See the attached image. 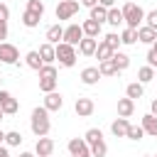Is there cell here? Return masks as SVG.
<instances>
[{
  "label": "cell",
  "mask_w": 157,
  "mask_h": 157,
  "mask_svg": "<svg viewBox=\"0 0 157 157\" xmlns=\"http://www.w3.org/2000/svg\"><path fill=\"white\" fill-rule=\"evenodd\" d=\"M32 132L37 135V137H47V132H49V128H52V123H49V110L42 105V108H34L32 110Z\"/></svg>",
  "instance_id": "6da1fadb"
},
{
  "label": "cell",
  "mask_w": 157,
  "mask_h": 157,
  "mask_svg": "<svg viewBox=\"0 0 157 157\" xmlns=\"http://www.w3.org/2000/svg\"><path fill=\"white\" fill-rule=\"evenodd\" d=\"M123 20H125V25H128L130 29H137V25L145 20V12H142L140 5H135V2H125V5H123Z\"/></svg>",
  "instance_id": "7a4b0ae2"
},
{
  "label": "cell",
  "mask_w": 157,
  "mask_h": 157,
  "mask_svg": "<svg viewBox=\"0 0 157 157\" xmlns=\"http://www.w3.org/2000/svg\"><path fill=\"white\" fill-rule=\"evenodd\" d=\"M54 88H56V69L52 64H44L39 69V91L52 93Z\"/></svg>",
  "instance_id": "3957f363"
},
{
  "label": "cell",
  "mask_w": 157,
  "mask_h": 157,
  "mask_svg": "<svg viewBox=\"0 0 157 157\" xmlns=\"http://www.w3.org/2000/svg\"><path fill=\"white\" fill-rule=\"evenodd\" d=\"M56 59H59L61 66H74L76 64V49L66 42H59L56 44Z\"/></svg>",
  "instance_id": "277c9868"
},
{
  "label": "cell",
  "mask_w": 157,
  "mask_h": 157,
  "mask_svg": "<svg viewBox=\"0 0 157 157\" xmlns=\"http://www.w3.org/2000/svg\"><path fill=\"white\" fill-rule=\"evenodd\" d=\"M78 12V2L76 0H61L56 5V20H69Z\"/></svg>",
  "instance_id": "5b68a950"
},
{
  "label": "cell",
  "mask_w": 157,
  "mask_h": 157,
  "mask_svg": "<svg viewBox=\"0 0 157 157\" xmlns=\"http://www.w3.org/2000/svg\"><path fill=\"white\" fill-rule=\"evenodd\" d=\"M83 37H86V34H83L81 25H69V27L64 29V42H66V44H71V47L81 44V39H83Z\"/></svg>",
  "instance_id": "8992f818"
},
{
  "label": "cell",
  "mask_w": 157,
  "mask_h": 157,
  "mask_svg": "<svg viewBox=\"0 0 157 157\" xmlns=\"http://www.w3.org/2000/svg\"><path fill=\"white\" fill-rule=\"evenodd\" d=\"M20 59V52H17V47L15 44H7V42H2L0 44V61L2 64H15Z\"/></svg>",
  "instance_id": "52a82bcc"
},
{
  "label": "cell",
  "mask_w": 157,
  "mask_h": 157,
  "mask_svg": "<svg viewBox=\"0 0 157 157\" xmlns=\"http://www.w3.org/2000/svg\"><path fill=\"white\" fill-rule=\"evenodd\" d=\"M69 152L71 157H91V147L86 145V140H78V137L69 140Z\"/></svg>",
  "instance_id": "ba28073f"
},
{
  "label": "cell",
  "mask_w": 157,
  "mask_h": 157,
  "mask_svg": "<svg viewBox=\"0 0 157 157\" xmlns=\"http://www.w3.org/2000/svg\"><path fill=\"white\" fill-rule=\"evenodd\" d=\"M0 108L5 110V115H15L17 113V101L12 98V93H7V91H0Z\"/></svg>",
  "instance_id": "9c48e42d"
},
{
  "label": "cell",
  "mask_w": 157,
  "mask_h": 157,
  "mask_svg": "<svg viewBox=\"0 0 157 157\" xmlns=\"http://www.w3.org/2000/svg\"><path fill=\"white\" fill-rule=\"evenodd\" d=\"M93 101L91 98H76V103H74V110H76V115L78 118H88L91 113H93Z\"/></svg>",
  "instance_id": "30bf717a"
},
{
  "label": "cell",
  "mask_w": 157,
  "mask_h": 157,
  "mask_svg": "<svg viewBox=\"0 0 157 157\" xmlns=\"http://www.w3.org/2000/svg\"><path fill=\"white\" fill-rule=\"evenodd\" d=\"M34 152H37L39 157H52V152H54V140H49V137H39Z\"/></svg>",
  "instance_id": "8fae6325"
},
{
  "label": "cell",
  "mask_w": 157,
  "mask_h": 157,
  "mask_svg": "<svg viewBox=\"0 0 157 157\" xmlns=\"http://www.w3.org/2000/svg\"><path fill=\"white\" fill-rule=\"evenodd\" d=\"M137 42H145V44L152 47V44L157 42V32H155L152 27H147V25H145V27H137Z\"/></svg>",
  "instance_id": "7c38bea8"
},
{
  "label": "cell",
  "mask_w": 157,
  "mask_h": 157,
  "mask_svg": "<svg viewBox=\"0 0 157 157\" xmlns=\"http://www.w3.org/2000/svg\"><path fill=\"white\" fill-rule=\"evenodd\" d=\"M98 78H101V71H98V66H86V69L81 71V81H83L86 86H93V83H98Z\"/></svg>",
  "instance_id": "4fadbf2b"
},
{
  "label": "cell",
  "mask_w": 157,
  "mask_h": 157,
  "mask_svg": "<svg viewBox=\"0 0 157 157\" xmlns=\"http://www.w3.org/2000/svg\"><path fill=\"white\" fill-rule=\"evenodd\" d=\"M61 105H64V98H61V93L52 91V93H47V96H44V108H47V110H59Z\"/></svg>",
  "instance_id": "5bb4252c"
},
{
  "label": "cell",
  "mask_w": 157,
  "mask_h": 157,
  "mask_svg": "<svg viewBox=\"0 0 157 157\" xmlns=\"http://www.w3.org/2000/svg\"><path fill=\"white\" fill-rule=\"evenodd\" d=\"M39 56H42V61H44V64L56 61V47H54V44H49V42H44V44L39 47Z\"/></svg>",
  "instance_id": "9a60e30c"
},
{
  "label": "cell",
  "mask_w": 157,
  "mask_h": 157,
  "mask_svg": "<svg viewBox=\"0 0 157 157\" xmlns=\"http://www.w3.org/2000/svg\"><path fill=\"white\" fill-rule=\"evenodd\" d=\"M135 110V101L132 98H120L118 101V118H130Z\"/></svg>",
  "instance_id": "2e32d148"
},
{
  "label": "cell",
  "mask_w": 157,
  "mask_h": 157,
  "mask_svg": "<svg viewBox=\"0 0 157 157\" xmlns=\"http://www.w3.org/2000/svg\"><path fill=\"white\" fill-rule=\"evenodd\" d=\"M110 130H113V135H115V137H128V130H130L128 118H118V120H113Z\"/></svg>",
  "instance_id": "e0dca14e"
},
{
  "label": "cell",
  "mask_w": 157,
  "mask_h": 157,
  "mask_svg": "<svg viewBox=\"0 0 157 157\" xmlns=\"http://www.w3.org/2000/svg\"><path fill=\"white\" fill-rule=\"evenodd\" d=\"M96 49H98V39H91V37H83V39H81V44H78V52H81L83 56L96 54Z\"/></svg>",
  "instance_id": "ac0fdd59"
},
{
  "label": "cell",
  "mask_w": 157,
  "mask_h": 157,
  "mask_svg": "<svg viewBox=\"0 0 157 157\" xmlns=\"http://www.w3.org/2000/svg\"><path fill=\"white\" fill-rule=\"evenodd\" d=\"M81 29H83V34H86V37H91V39H96V37L101 34V25H98L96 20H91V17L81 25Z\"/></svg>",
  "instance_id": "d6986e66"
},
{
  "label": "cell",
  "mask_w": 157,
  "mask_h": 157,
  "mask_svg": "<svg viewBox=\"0 0 157 157\" xmlns=\"http://www.w3.org/2000/svg\"><path fill=\"white\" fill-rule=\"evenodd\" d=\"M142 130H145L147 135H152V137H157V118H155L152 113H147V115H142Z\"/></svg>",
  "instance_id": "ffe728a7"
},
{
  "label": "cell",
  "mask_w": 157,
  "mask_h": 157,
  "mask_svg": "<svg viewBox=\"0 0 157 157\" xmlns=\"http://www.w3.org/2000/svg\"><path fill=\"white\" fill-rule=\"evenodd\" d=\"M59 39H64V27L61 25H52L47 29V42L49 44H59Z\"/></svg>",
  "instance_id": "44dd1931"
},
{
  "label": "cell",
  "mask_w": 157,
  "mask_h": 157,
  "mask_svg": "<svg viewBox=\"0 0 157 157\" xmlns=\"http://www.w3.org/2000/svg\"><path fill=\"white\" fill-rule=\"evenodd\" d=\"M98 71H101V76H115L118 74V66H115L113 59H105V61L98 64Z\"/></svg>",
  "instance_id": "7402d4cb"
},
{
  "label": "cell",
  "mask_w": 157,
  "mask_h": 157,
  "mask_svg": "<svg viewBox=\"0 0 157 157\" xmlns=\"http://www.w3.org/2000/svg\"><path fill=\"white\" fill-rule=\"evenodd\" d=\"M25 61H27V66H29V69H34V71H39V69L44 66V61H42L39 52H29V54L25 56Z\"/></svg>",
  "instance_id": "603a6c76"
},
{
  "label": "cell",
  "mask_w": 157,
  "mask_h": 157,
  "mask_svg": "<svg viewBox=\"0 0 157 157\" xmlns=\"http://www.w3.org/2000/svg\"><path fill=\"white\" fill-rule=\"evenodd\" d=\"M91 20H96L98 25H101V22H105V20H108V7H103V5L91 7Z\"/></svg>",
  "instance_id": "cb8c5ba5"
},
{
  "label": "cell",
  "mask_w": 157,
  "mask_h": 157,
  "mask_svg": "<svg viewBox=\"0 0 157 157\" xmlns=\"http://www.w3.org/2000/svg\"><path fill=\"white\" fill-rule=\"evenodd\" d=\"M108 25H113V27H118V25H123L125 20H123V10H115V7H110L108 10V20H105Z\"/></svg>",
  "instance_id": "d4e9b609"
},
{
  "label": "cell",
  "mask_w": 157,
  "mask_h": 157,
  "mask_svg": "<svg viewBox=\"0 0 157 157\" xmlns=\"http://www.w3.org/2000/svg\"><path fill=\"white\" fill-rule=\"evenodd\" d=\"M115 52L105 44V42H98V49H96V56H98V61H105V59H110Z\"/></svg>",
  "instance_id": "484cf974"
},
{
  "label": "cell",
  "mask_w": 157,
  "mask_h": 157,
  "mask_svg": "<svg viewBox=\"0 0 157 157\" xmlns=\"http://www.w3.org/2000/svg\"><path fill=\"white\" fill-rule=\"evenodd\" d=\"M110 59L115 61L118 71H123V69H128V66H130V56H128V54H123V52H115V54H113Z\"/></svg>",
  "instance_id": "4316f807"
},
{
  "label": "cell",
  "mask_w": 157,
  "mask_h": 157,
  "mask_svg": "<svg viewBox=\"0 0 157 157\" xmlns=\"http://www.w3.org/2000/svg\"><path fill=\"white\" fill-rule=\"evenodd\" d=\"M125 96L128 98H142V83L140 81H135V83H128V88H125Z\"/></svg>",
  "instance_id": "83f0119b"
},
{
  "label": "cell",
  "mask_w": 157,
  "mask_h": 157,
  "mask_svg": "<svg viewBox=\"0 0 157 157\" xmlns=\"http://www.w3.org/2000/svg\"><path fill=\"white\" fill-rule=\"evenodd\" d=\"M39 20H42V17H39V15H34V12H29V10H25V15H22V25H25V27H29V29H32V27H37V25H39Z\"/></svg>",
  "instance_id": "f1b7e54d"
},
{
  "label": "cell",
  "mask_w": 157,
  "mask_h": 157,
  "mask_svg": "<svg viewBox=\"0 0 157 157\" xmlns=\"http://www.w3.org/2000/svg\"><path fill=\"white\" fill-rule=\"evenodd\" d=\"M83 140H86V145L91 147V145H96V142H101V140H103V132H101L98 128H91V130L86 132V137H83Z\"/></svg>",
  "instance_id": "f546056e"
},
{
  "label": "cell",
  "mask_w": 157,
  "mask_h": 157,
  "mask_svg": "<svg viewBox=\"0 0 157 157\" xmlns=\"http://www.w3.org/2000/svg\"><path fill=\"white\" fill-rule=\"evenodd\" d=\"M120 42H123V44H135V42H137V29L125 27V29H123V34H120Z\"/></svg>",
  "instance_id": "4dcf8cb0"
},
{
  "label": "cell",
  "mask_w": 157,
  "mask_h": 157,
  "mask_svg": "<svg viewBox=\"0 0 157 157\" xmlns=\"http://www.w3.org/2000/svg\"><path fill=\"white\" fill-rule=\"evenodd\" d=\"M155 78V69L152 66H142L140 71H137V81L140 83H147V81H152Z\"/></svg>",
  "instance_id": "1f68e13d"
},
{
  "label": "cell",
  "mask_w": 157,
  "mask_h": 157,
  "mask_svg": "<svg viewBox=\"0 0 157 157\" xmlns=\"http://www.w3.org/2000/svg\"><path fill=\"white\" fill-rule=\"evenodd\" d=\"M105 152H108V147H105L103 140L96 142V145H91V157H105Z\"/></svg>",
  "instance_id": "d6a6232c"
},
{
  "label": "cell",
  "mask_w": 157,
  "mask_h": 157,
  "mask_svg": "<svg viewBox=\"0 0 157 157\" xmlns=\"http://www.w3.org/2000/svg\"><path fill=\"white\" fill-rule=\"evenodd\" d=\"M27 10L34 12V15H39V17L44 15V5H42L39 0H27Z\"/></svg>",
  "instance_id": "836d02e7"
},
{
  "label": "cell",
  "mask_w": 157,
  "mask_h": 157,
  "mask_svg": "<svg viewBox=\"0 0 157 157\" xmlns=\"http://www.w3.org/2000/svg\"><path fill=\"white\" fill-rule=\"evenodd\" d=\"M103 42H105V44H108V47H110L113 52H118V44H123V42H120V37H118L115 32H110V34H105V39H103Z\"/></svg>",
  "instance_id": "e575fe53"
},
{
  "label": "cell",
  "mask_w": 157,
  "mask_h": 157,
  "mask_svg": "<svg viewBox=\"0 0 157 157\" xmlns=\"http://www.w3.org/2000/svg\"><path fill=\"white\" fill-rule=\"evenodd\" d=\"M142 135H145L142 125H130V130H128V137L130 140H142Z\"/></svg>",
  "instance_id": "d590c367"
},
{
  "label": "cell",
  "mask_w": 157,
  "mask_h": 157,
  "mask_svg": "<svg viewBox=\"0 0 157 157\" xmlns=\"http://www.w3.org/2000/svg\"><path fill=\"white\" fill-rule=\"evenodd\" d=\"M5 142L15 147V145H20V142H22V135H20L17 130H12V132H5Z\"/></svg>",
  "instance_id": "8d00e7d4"
},
{
  "label": "cell",
  "mask_w": 157,
  "mask_h": 157,
  "mask_svg": "<svg viewBox=\"0 0 157 157\" xmlns=\"http://www.w3.org/2000/svg\"><path fill=\"white\" fill-rule=\"evenodd\" d=\"M145 22H147V27H152V29L157 32V10L147 12V15H145Z\"/></svg>",
  "instance_id": "74e56055"
},
{
  "label": "cell",
  "mask_w": 157,
  "mask_h": 157,
  "mask_svg": "<svg viewBox=\"0 0 157 157\" xmlns=\"http://www.w3.org/2000/svg\"><path fill=\"white\" fill-rule=\"evenodd\" d=\"M147 66H152V69H157V52H147Z\"/></svg>",
  "instance_id": "f35d334b"
},
{
  "label": "cell",
  "mask_w": 157,
  "mask_h": 157,
  "mask_svg": "<svg viewBox=\"0 0 157 157\" xmlns=\"http://www.w3.org/2000/svg\"><path fill=\"white\" fill-rule=\"evenodd\" d=\"M7 17H10V7H7L5 2H0V20H5V22H7Z\"/></svg>",
  "instance_id": "ab89813d"
},
{
  "label": "cell",
  "mask_w": 157,
  "mask_h": 157,
  "mask_svg": "<svg viewBox=\"0 0 157 157\" xmlns=\"http://www.w3.org/2000/svg\"><path fill=\"white\" fill-rule=\"evenodd\" d=\"M7 37V22L5 20H0V44H2V39Z\"/></svg>",
  "instance_id": "60d3db41"
},
{
  "label": "cell",
  "mask_w": 157,
  "mask_h": 157,
  "mask_svg": "<svg viewBox=\"0 0 157 157\" xmlns=\"http://www.w3.org/2000/svg\"><path fill=\"white\" fill-rule=\"evenodd\" d=\"M113 2H115V0H98V5H103V7H108V10L113 7Z\"/></svg>",
  "instance_id": "b9f144b4"
},
{
  "label": "cell",
  "mask_w": 157,
  "mask_h": 157,
  "mask_svg": "<svg viewBox=\"0 0 157 157\" xmlns=\"http://www.w3.org/2000/svg\"><path fill=\"white\" fill-rule=\"evenodd\" d=\"M81 2H83L86 7H96V5H98V0H81Z\"/></svg>",
  "instance_id": "7bdbcfd3"
},
{
  "label": "cell",
  "mask_w": 157,
  "mask_h": 157,
  "mask_svg": "<svg viewBox=\"0 0 157 157\" xmlns=\"http://www.w3.org/2000/svg\"><path fill=\"white\" fill-rule=\"evenodd\" d=\"M150 108H152V115H155V118H157V98H155V101H152V103H150Z\"/></svg>",
  "instance_id": "ee69618b"
},
{
  "label": "cell",
  "mask_w": 157,
  "mask_h": 157,
  "mask_svg": "<svg viewBox=\"0 0 157 157\" xmlns=\"http://www.w3.org/2000/svg\"><path fill=\"white\" fill-rule=\"evenodd\" d=\"M0 157H10V152H7L5 147H0Z\"/></svg>",
  "instance_id": "f6af8a7d"
},
{
  "label": "cell",
  "mask_w": 157,
  "mask_h": 157,
  "mask_svg": "<svg viewBox=\"0 0 157 157\" xmlns=\"http://www.w3.org/2000/svg\"><path fill=\"white\" fill-rule=\"evenodd\" d=\"M20 157H34V155H32V152H22Z\"/></svg>",
  "instance_id": "bcb514c9"
},
{
  "label": "cell",
  "mask_w": 157,
  "mask_h": 157,
  "mask_svg": "<svg viewBox=\"0 0 157 157\" xmlns=\"http://www.w3.org/2000/svg\"><path fill=\"white\" fill-rule=\"evenodd\" d=\"M2 140H5V132H2V130H0V145H2Z\"/></svg>",
  "instance_id": "7dc6e473"
},
{
  "label": "cell",
  "mask_w": 157,
  "mask_h": 157,
  "mask_svg": "<svg viewBox=\"0 0 157 157\" xmlns=\"http://www.w3.org/2000/svg\"><path fill=\"white\" fill-rule=\"evenodd\" d=\"M150 49H152V52H157V42H155V44H152V47H150Z\"/></svg>",
  "instance_id": "c3c4849f"
},
{
  "label": "cell",
  "mask_w": 157,
  "mask_h": 157,
  "mask_svg": "<svg viewBox=\"0 0 157 157\" xmlns=\"http://www.w3.org/2000/svg\"><path fill=\"white\" fill-rule=\"evenodd\" d=\"M2 115H5V110H2V108H0V120H2Z\"/></svg>",
  "instance_id": "681fc988"
},
{
  "label": "cell",
  "mask_w": 157,
  "mask_h": 157,
  "mask_svg": "<svg viewBox=\"0 0 157 157\" xmlns=\"http://www.w3.org/2000/svg\"><path fill=\"white\" fill-rule=\"evenodd\" d=\"M155 76H157V69H155Z\"/></svg>",
  "instance_id": "f907efd6"
},
{
  "label": "cell",
  "mask_w": 157,
  "mask_h": 157,
  "mask_svg": "<svg viewBox=\"0 0 157 157\" xmlns=\"http://www.w3.org/2000/svg\"><path fill=\"white\" fill-rule=\"evenodd\" d=\"M0 81H2V78H0Z\"/></svg>",
  "instance_id": "816d5d0a"
},
{
  "label": "cell",
  "mask_w": 157,
  "mask_h": 157,
  "mask_svg": "<svg viewBox=\"0 0 157 157\" xmlns=\"http://www.w3.org/2000/svg\"><path fill=\"white\" fill-rule=\"evenodd\" d=\"M0 2H2V0H0Z\"/></svg>",
  "instance_id": "f5cc1de1"
}]
</instances>
